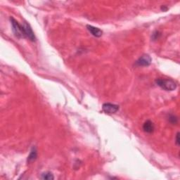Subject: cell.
I'll list each match as a JSON object with an SVG mask.
<instances>
[{"instance_id": "1", "label": "cell", "mask_w": 180, "mask_h": 180, "mask_svg": "<svg viewBox=\"0 0 180 180\" xmlns=\"http://www.w3.org/2000/svg\"><path fill=\"white\" fill-rule=\"evenodd\" d=\"M156 83L165 91H174L177 87V83L171 79L158 78L156 80Z\"/></svg>"}, {"instance_id": "2", "label": "cell", "mask_w": 180, "mask_h": 180, "mask_svg": "<svg viewBox=\"0 0 180 180\" xmlns=\"http://www.w3.org/2000/svg\"><path fill=\"white\" fill-rule=\"evenodd\" d=\"M10 21L11 26H12V30L13 32L14 33V35L18 38H26L22 25L20 24L13 17H11L10 18Z\"/></svg>"}, {"instance_id": "3", "label": "cell", "mask_w": 180, "mask_h": 180, "mask_svg": "<svg viewBox=\"0 0 180 180\" xmlns=\"http://www.w3.org/2000/svg\"><path fill=\"white\" fill-rule=\"evenodd\" d=\"M102 110L105 113L113 114L118 111V110H119V106L111 103H106L103 104Z\"/></svg>"}, {"instance_id": "4", "label": "cell", "mask_w": 180, "mask_h": 180, "mask_svg": "<svg viewBox=\"0 0 180 180\" xmlns=\"http://www.w3.org/2000/svg\"><path fill=\"white\" fill-rule=\"evenodd\" d=\"M152 59L151 56L147 54H143L136 61L137 66H148L151 65Z\"/></svg>"}, {"instance_id": "5", "label": "cell", "mask_w": 180, "mask_h": 180, "mask_svg": "<svg viewBox=\"0 0 180 180\" xmlns=\"http://www.w3.org/2000/svg\"><path fill=\"white\" fill-rule=\"evenodd\" d=\"M22 25L24 28L25 34V36H26V38H28L30 41H32V42L35 41V34H34L32 28H31L30 27V25L28 24L27 22H24Z\"/></svg>"}, {"instance_id": "6", "label": "cell", "mask_w": 180, "mask_h": 180, "mask_svg": "<svg viewBox=\"0 0 180 180\" xmlns=\"http://www.w3.org/2000/svg\"><path fill=\"white\" fill-rule=\"evenodd\" d=\"M87 30L89 31V32L94 35L96 38H100L103 35V31L100 30L99 28L92 26V25H87Z\"/></svg>"}, {"instance_id": "7", "label": "cell", "mask_w": 180, "mask_h": 180, "mask_svg": "<svg viewBox=\"0 0 180 180\" xmlns=\"http://www.w3.org/2000/svg\"><path fill=\"white\" fill-rule=\"evenodd\" d=\"M154 129H155L154 125L151 120H146V122L143 123V130L146 132V133L151 134L152 132H153Z\"/></svg>"}, {"instance_id": "8", "label": "cell", "mask_w": 180, "mask_h": 180, "mask_svg": "<svg viewBox=\"0 0 180 180\" xmlns=\"http://www.w3.org/2000/svg\"><path fill=\"white\" fill-rule=\"evenodd\" d=\"M38 158V151H37V148L35 146H33L31 149L30 155L28 157V162H31L35 161Z\"/></svg>"}, {"instance_id": "9", "label": "cell", "mask_w": 180, "mask_h": 180, "mask_svg": "<svg viewBox=\"0 0 180 180\" xmlns=\"http://www.w3.org/2000/svg\"><path fill=\"white\" fill-rule=\"evenodd\" d=\"M41 179L45 180H52L54 179V177L50 172H44L41 174Z\"/></svg>"}, {"instance_id": "10", "label": "cell", "mask_w": 180, "mask_h": 180, "mask_svg": "<svg viewBox=\"0 0 180 180\" xmlns=\"http://www.w3.org/2000/svg\"><path fill=\"white\" fill-rule=\"evenodd\" d=\"M168 120L170 121V122H171L172 124H177V118L176 116H174L173 115H170V116H169L168 118Z\"/></svg>"}, {"instance_id": "11", "label": "cell", "mask_w": 180, "mask_h": 180, "mask_svg": "<svg viewBox=\"0 0 180 180\" xmlns=\"http://www.w3.org/2000/svg\"><path fill=\"white\" fill-rule=\"evenodd\" d=\"M175 143L177 146H179L180 144V139H179V132H177V134L176 135V139H175Z\"/></svg>"}, {"instance_id": "12", "label": "cell", "mask_w": 180, "mask_h": 180, "mask_svg": "<svg viewBox=\"0 0 180 180\" xmlns=\"http://www.w3.org/2000/svg\"><path fill=\"white\" fill-rule=\"evenodd\" d=\"M160 35V34H159V32H158V31H156V32H154L153 34V39H157L158 38V36Z\"/></svg>"}]
</instances>
